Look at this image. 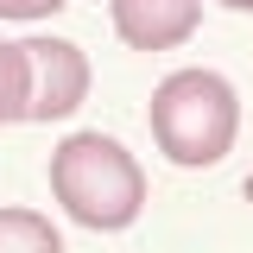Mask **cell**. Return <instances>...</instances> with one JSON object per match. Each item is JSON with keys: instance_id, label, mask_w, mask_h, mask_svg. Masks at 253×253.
I'll use <instances>...</instances> for the list:
<instances>
[{"instance_id": "6da1fadb", "label": "cell", "mask_w": 253, "mask_h": 253, "mask_svg": "<svg viewBox=\"0 0 253 253\" xmlns=\"http://www.w3.org/2000/svg\"><path fill=\"white\" fill-rule=\"evenodd\" d=\"M51 196L63 203L70 221L114 234V228H133L146 209V171L114 133H70L51 152Z\"/></svg>"}, {"instance_id": "7a4b0ae2", "label": "cell", "mask_w": 253, "mask_h": 253, "mask_svg": "<svg viewBox=\"0 0 253 253\" xmlns=\"http://www.w3.org/2000/svg\"><path fill=\"white\" fill-rule=\"evenodd\" d=\"M152 139L158 152L184 171H203V165H221L234 152V133H241V95L228 76L215 70H171L152 89Z\"/></svg>"}, {"instance_id": "3957f363", "label": "cell", "mask_w": 253, "mask_h": 253, "mask_svg": "<svg viewBox=\"0 0 253 253\" xmlns=\"http://www.w3.org/2000/svg\"><path fill=\"white\" fill-rule=\"evenodd\" d=\"M26 121H70L89 95V57L70 38H26Z\"/></svg>"}, {"instance_id": "277c9868", "label": "cell", "mask_w": 253, "mask_h": 253, "mask_svg": "<svg viewBox=\"0 0 253 253\" xmlns=\"http://www.w3.org/2000/svg\"><path fill=\"white\" fill-rule=\"evenodd\" d=\"M126 51H171L203 26V0H108Z\"/></svg>"}, {"instance_id": "5b68a950", "label": "cell", "mask_w": 253, "mask_h": 253, "mask_svg": "<svg viewBox=\"0 0 253 253\" xmlns=\"http://www.w3.org/2000/svg\"><path fill=\"white\" fill-rule=\"evenodd\" d=\"M0 253H63V241L38 209H0Z\"/></svg>"}, {"instance_id": "8992f818", "label": "cell", "mask_w": 253, "mask_h": 253, "mask_svg": "<svg viewBox=\"0 0 253 253\" xmlns=\"http://www.w3.org/2000/svg\"><path fill=\"white\" fill-rule=\"evenodd\" d=\"M26 121V51L0 38V126Z\"/></svg>"}, {"instance_id": "52a82bcc", "label": "cell", "mask_w": 253, "mask_h": 253, "mask_svg": "<svg viewBox=\"0 0 253 253\" xmlns=\"http://www.w3.org/2000/svg\"><path fill=\"white\" fill-rule=\"evenodd\" d=\"M70 0H0V19H44V13H63Z\"/></svg>"}, {"instance_id": "ba28073f", "label": "cell", "mask_w": 253, "mask_h": 253, "mask_svg": "<svg viewBox=\"0 0 253 253\" xmlns=\"http://www.w3.org/2000/svg\"><path fill=\"white\" fill-rule=\"evenodd\" d=\"M228 6H253V0H228Z\"/></svg>"}]
</instances>
